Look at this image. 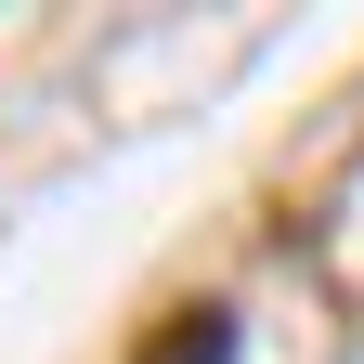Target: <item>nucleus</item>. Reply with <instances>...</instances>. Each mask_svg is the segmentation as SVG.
Returning <instances> with one entry per match:
<instances>
[{"label":"nucleus","mask_w":364,"mask_h":364,"mask_svg":"<svg viewBox=\"0 0 364 364\" xmlns=\"http://www.w3.org/2000/svg\"><path fill=\"white\" fill-rule=\"evenodd\" d=\"M144 364H235V312H182V326H169Z\"/></svg>","instance_id":"nucleus-1"}]
</instances>
